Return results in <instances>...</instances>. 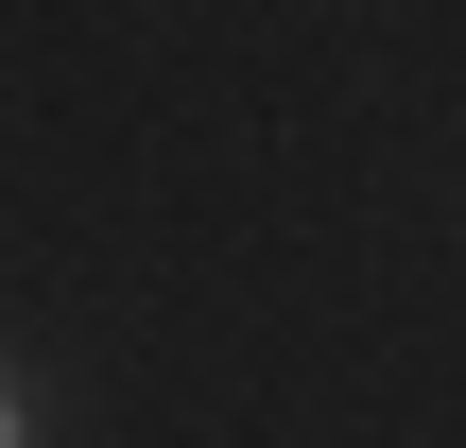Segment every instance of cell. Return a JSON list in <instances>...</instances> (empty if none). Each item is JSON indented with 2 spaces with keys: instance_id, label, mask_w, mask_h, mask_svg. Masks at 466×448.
<instances>
[{
  "instance_id": "cell-1",
  "label": "cell",
  "mask_w": 466,
  "mask_h": 448,
  "mask_svg": "<svg viewBox=\"0 0 466 448\" xmlns=\"http://www.w3.org/2000/svg\"><path fill=\"white\" fill-rule=\"evenodd\" d=\"M0 448H52V380H35L17 345H0Z\"/></svg>"
}]
</instances>
